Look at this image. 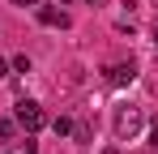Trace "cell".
I'll return each mask as SVG.
<instances>
[{
	"mask_svg": "<svg viewBox=\"0 0 158 154\" xmlns=\"http://www.w3.org/2000/svg\"><path fill=\"white\" fill-rule=\"evenodd\" d=\"M43 120H47V116H43V107H39L34 99H22V103H17V124L26 128V133L43 128Z\"/></svg>",
	"mask_w": 158,
	"mask_h": 154,
	"instance_id": "6da1fadb",
	"label": "cell"
},
{
	"mask_svg": "<svg viewBox=\"0 0 158 154\" xmlns=\"http://www.w3.org/2000/svg\"><path fill=\"white\" fill-rule=\"evenodd\" d=\"M137 128H141V111H137V107H115V137L124 141Z\"/></svg>",
	"mask_w": 158,
	"mask_h": 154,
	"instance_id": "7a4b0ae2",
	"label": "cell"
},
{
	"mask_svg": "<svg viewBox=\"0 0 158 154\" xmlns=\"http://www.w3.org/2000/svg\"><path fill=\"white\" fill-rule=\"evenodd\" d=\"M132 77H137L132 64H111V69H107V81H115V86H124V81H132Z\"/></svg>",
	"mask_w": 158,
	"mask_h": 154,
	"instance_id": "3957f363",
	"label": "cell"
},
{
	"mask_svg": "<svg viewBox=\"0 0 158 154\" xmlns=\"http://www.w3.org/2000/svg\"><path fill=\"white\" fill-rule=\"evenodd\" d=\"M39 22L43 26H69V13H60V9H39Z\"/></svg>",
	"mask_w": 158,
	"mask_h": 154,
	"instance_id": "277c9868",
	"label": "cell"
},
{
	"mask_svg": "<svg viewBox=\"0 0 158 154\" xmlns=\"http://www.w3.org/2000/svg\"><path fill=\"white\" fill-rule=\"evenodd\" d=\"M13 137H17V120L0 116V141H13Z\"/></svg>",
	"mask_w": 158,
	"mask_h": 154,
	"instance_id": "5b68a950",
	"label": "cell"
},
{
	"mask_svg": "<svg viewBox=\"0 0 158 154\" xmlns=\"http://www.w3.org/2000/svg\"><path fill=\"white\" fill-rule=\"evenodd\" d=\"M52 128L64 137V133H73V120H69V116H56V120H52Z\"/></svg>",
	"mask_w": 158,
	"mask_h": 154,
	"instance_id": "8992f818",
	"label": "cell"
},
{
	"mask_svg": "<svg viewBox=\"0 0 158 154\" xmlns=\"http://www.w3.org/2000/svg\"><path fill=\"white\" fill-rule=\"evenodd\" d=\"M90 137H94V128H90V124H77V141H81V146H90Z\"/></svg>",
	"mask_w": 158,
	"mask_h": 154,
	"instance_id": "52a82bcc",
	"label": "cell"
},
{
	"mask_svg": "<svg viewBox=\"0 0 158 154\" xmlns=\"http://www.w3.org/2000/svg\"><path fill=\"white\" fill-rule=\"evenodd\" d=\"M150 146H154V150H158V124L150 128Z\"/></svg>",
	"mask_w": 158,
	"mask_h": 154,
	"instance_id": "ba28073f",
	"label": "cell"
},
{
	"mask_svg": "<svg viewBox=\"0 0 158 154\" xmlns=\"http://www.w3.org/2000/svg\"><path fill=\"white\" fill-rule=\"evenodd\" d=\"M0 77H9V60H0Z\"/></svg>",
	"mask_w": 158,
	"mask_h": 154,
	"instance_id": "9c48e42d",
	"label": "cell"
},
{
	"mask_svg": "<svg viewBox=\"0 0 158 154\" xmlns=\"http://www.w3.org/2000/svg\"><path fill=\"white\" fill-rule=\"evenodd\" d=\"M13 4H17V9H26V4H34V0H13Z\"/></svg>",
	"mask_w": 158,
	"mask_h": 154,
	"instance_id": "30bf717a",
	"label": "cell"
},
{
	"mask_svg": "<svg viewBox=\"0 0 158 154\" xmlns=\"http://www.w3.org/2000/svg\"><path fill=\"white\" fill-rule=\"evenodd\" d=\"M103 154H120V150H115V146H107V150H103Z\"/></svg>",
	"mask_w": 158,
	"mask_h": 154,
	"instance_id": "8fae6325",
	"label": "cell"
},
{
	"mask_svg": "<svg viewBox=\"0 0 158 154\" xmlns=\"http://www.w3.org/2000/svg\"><path fill=\"white\" fill-rule=\"evenodd\" d=\"M60 4H69V0H60Z\"/></svg>",
	"mask_w": 158,
	"mask_h": 154,
	"instance_id": "7c38bea8",
	"label": "cell"
},
{
	"mask_svg": "<svg viewBox=\"0 0 158 154\" xmlns=\"http://www.w3.org/2000/svg\"><path fill=\"white\" fill-rule=\"evenodd\" d=\"M90 4H94V0H90Z\"/></svg>",
	"mask_w": 158,
	"mask_h": 154,
	"instance_id": "4fadbf2b",
	"label": "cell"
}]
</instances>
